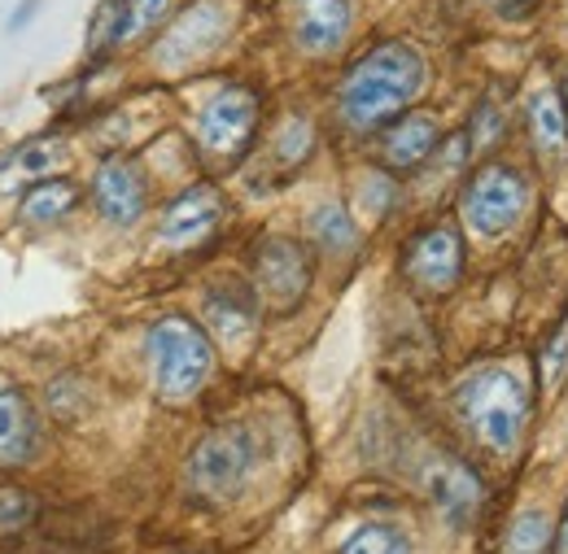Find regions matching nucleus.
<instances>
[{"label":"nucleus","instance_id":"obj_1","mask_svg":"<svg viewBox=\"0 0 568 554\" xmlns=\"http://www.w3.org/2000/svg\"><path fill=\"white\" fill-rule=\"evenodd\" d=\"M425 58L407 40H385L372 53H363L351 74L342 79V114L358 132H372L389 119H398L425 88Z\"/></svg>","mask_w":568,"mask_h":554},{"label":"nucleus","instance_id":"obj_2","mask_svg":"<svg viewBox=\"0 0 568 554\" xmlns=\"http://www.w3.org/2000/svg\"><path fill=\"white\" fill-rule=\"evenodd\" d=\"M455 402H459L464 423L473 428V437L490 454L507 459V454L520 450V437L529 428V407H534L525 371H516L507 362H486V367H477L459 384V398Z\"/></svg>","mask_w":568,"mask_h":554},{"label":"nucleus","instance_id":"obj_3","mask_svg":"<svg viewBox=\"0 0 568 554\" xmlns=\"http://www.w3.org/2000/svg\"><path fill=\"white\" fill-rule=\"evenodd\" d=\"M214 349L211 337L184 319V315H166L149 328V371H153V389L162 402H189L202 393V384L211 380Z\"/></svg>","mask_w":568,"mask_h":554},{"label":"nucleus","instance_id":"obj_4","mask_svg":"<svg viewBox=\"0 0 568 554\" xmlns=\"http://www.w3.org/2000/svg\"><path fill=\"white\" fill-rule=\"evenodd\" d=\"M254 468H258V441H254V432L245 423H223V428L206 432L193 445L189 468H184V481H189V489L197 497H206V502H227V497H236L241 489L250 485Z\"/></svg>","mask_w":568,"mask_h":554},{"label":"nucleus","instance_id":"obj_5","mask_svg":"<svg viewBox=\"0 0 568 554\" xmlns=\"http://www.w3.org/2000/svg\"><path fill=\"white\" fill-rule=\"evenodd\" d=\"M529 206V184L511 162H486L459 197V214L468 223V232L495 240L503 232H511L520 223V214Z\"/></svg>","mask_w":568,"mask_h":554},{"label":"nucleus","instance_id":"obj_6","mask_svg":"<svg viewBox=\"0 0 568 554\" xmlns=\"http://www.w3.org/2000/svg\"><path fill=\"white\" fill-rule=\"evenodd\" d=\"M311 288V254L288 240V236H267L254 254V293L272 315H288L302 306Z\"/></svg>","mask_w":568,"mask_h":554},{"label":"nucleus","instance_id":"obj_7","mask_svg":"<svg viewBox=\"0 0 568 554\" xmlns=\"http://www.w3.org/2000/svg\"><path fill=\"white\" fill-rule=\"evenodd\" d=\"M403 276L412 279L416 293L425 297H446L464 279V240L450 223H433L425 232L412 236L403 254Z\"/></svg>","mask_w":568,"mask_h":554},{"label":"nucleus","instance_id":"obj_8","mask_svg":"<svg viewBox=\"0 0 568 554\" xmlns=\"http://www.w3.org/2000/svg\"><path fill=\"white\" fill-rule=\"evenodd\" d=\"M254 127H258V96L250 88H223L197 119L202 153L214 162H236L254 144Z\"/></svg>","mask_w":568,"mask_h":554},{"label":"nucleus","instance_id":"obj_9","mask_svg":"<svg viewBox=\"0 0 568 554\" xmlns=\"http://www.w3.org/2000/svg\"><path fill=\"white\" fill-rule=\"evenodd\" d=\"M227 22H232V4H227V0H202V4H193V9L162 35V44L153 49L158 66L184 70V66H193V62H202V58H211L214 49L223 44V35H227Z\"/></svg>","mask_w":568,"mask_h":554},{"label":"nucleus","instance_id":"obj_10","mask_svg":"<svg viewBox=\"0 0 568 554\" xmlns=\"http://www.w3.org/2000/svg\"><path fill=\"white\" fill-rule=\"evenodd\" d=\"M202 319L223 349H250L258 337V324H263V301H258L254 284L223 279L202 297Z\"/></svg>","mask_w":568,"mask_h":554},{"label":"nucleus","instance_id":"obj_11","mask_svg":"<svg viewBox=\"0 0 568 554\" xmlns=\"http://www.w3.org/2000/svg\"><path fill=\"white\" fill-rule=\"evenodd\" d=\"M223 209H227V202H223V193L214 184H193L189 193H180L166 206L162 223H158V240L166 249H197L219 232Z\"/></svg>","mask_w":568,"mask_h":554},{"label":"nucleus","instance_id":"obj_12","mask_svg":"<svg viewBox=\"0 0 568 554\" xmlns=\"http://www.w3.org/2000/svg\"><path fill=\"white\" fill-rule=\"evenodd\" d=\"M92 202H97L105 223L132 227V223H141L144 209H149V179L141 175L136 162H128V157H105V162L97 166V179H92Z\"/></svg>","mask_w":568,"mask_h":554},{"label":"nucleus","instance_id":"obj_13","mask_svg":"<svg viewBox=\"0 0 568 554\" xmlns=\"http://www.w3.org/2000/svg\"><path fill=\"white\" fill-rule=\"evenodd\" d=\"M351 31V0H293V40L306 53H333Z\"/></svg>","mask_w":568,"mask_h":554},{"label":"nucleus","instance_id":"obj_14","mask_svg":"<svg viewBox=\"0 0 568 554\" xmlns=\"http://www.w3.org/2000/svg\"><path fill=\"white\" fill-rule=\"evenodd\" d=\"M40 450V416L18 389H0V468H22Z\"/></svg>","mask_w":568,"mask_h":554},{"label":"nucleus","instance_id":"obj_15","mask_svg":"<svg viewBox=\"0 0 568 554\" xmlns=\"http://www.w3.org/2000/svg\"><path fill=\"white\" fill-rule=\"evenodd\" d=\"M437 140H442V127H437L433 114H420V110L398 114V123L381 140V157H385L389 171H416L437 153Z\"/></svg>","mask_w":568,"mask_h":554},{"label":"nucleus","instance_id":"obj_16","mask_svg":"<svg viewBox=\"0 0 568 554\" xmlns=\"http://www.w3.org/2000/svg\"><path fill=\"white\" fill-rule=\"evenodd\" d=\"M71 148L67 140L44 136V140H27L22 148H13L4 162H0V188H22V184H44L53 179L62 166H67Z\"/></svg>","mask_w":568,"mask_h":554},{"label":"nucleus","instance_id":"obj_17","mask_svg":"<svg viewBox=\"0 0 568 554\" xmlns=\"http://www.w3.org/2000/svg\"><path fill=\"white\" fill-rule=\"evenodd\" d=\"M428 493L437 502V511L455 524V529H468V520L481 511V481L464 468V463H437L433 476H428Z\"/></svg>","mask_w":568,"mask_h":554},{"label":"nucleus","instance_id":"obj_18","mask_svg":"<svg viewBox=\"0 0 568 554\" xmlns=\"http://www.w3.org/2000/svg\"><path fill=\"white\" fill-rule=\"evenodd\" d=\"M529 140H534V153L542 166H556L568 157V105L565 92L547 88L529 101Z\"/></svg>","mask_w":568,"mask_h":554},{"label":"nucleus","instance_id":"obj_19","mask_svg":"<svg viewBox=\"0 0 568 554\" xmlns=\"http://www.w3.org/2000/svg\"><path fill=\"white\" fill-rule=\"evenodd\" d=\"M311 240L324 249V254H333V258H351L358 249V227L355 218H351V209L342 206H320L311 214Z\"/></svg>","mask_w":568,"mask_h":554},{"label":"nucleus","instance_id":"obj_20","mask_svg":"<svg viewBox=\"0 0 568 554\" xmlns=\"http://www.w3.org/2000/svg\"><path fill=\"white\" fill-rule=\"evenodd\" d=\"M79 206V188H74L71 179H44V184H36L27 197H22V218L27 223H58V218H67L71 209Z\"/></svg>","mask_w":568,"mask_h":554},{"label":"nucleus","instance_id":"obj_21","mask_svg":"<svg viewBox=\"0 0 568 554\" xmlns=\"http://www.w3.org/2000/svg\"><path fill=\"white\" fill-rule=\"evenodd\" d=\"M92 40H88V49L101 58V53H110V49H119V44H128L132 40V18H128V0H105L101 9H97V18H92V31H88Z\"/></svg>","mask_w":568,"mask_h":554},{"label":"nucleus","instance_id":"obj_22","mask_svg":"<svg viewBox=\"0 0 568 554\" xmlns=\"http://www.w3.org/2000/svg\"><path fill=\"white\" fill-rule=\"evenodd\" d=\"M337 554H412V537L398 524H363Z\"/></svg>","mask_w":568,"mask_h":554},{"label":"nucleus","instance_id":"obj_23","mask_svg":"<svg viewBox=\"0 0 568 554\" xmlns=\"http://www.w3.org/2000/svg\"><path fill=\"white\" fill-rule=\"evenodd\" d=\"M507 554H551V520L547 511L529 506L516 515L511 533H507Z\"/></svg>","mask_w":568,"mask_h":554},{"label":"nucleus","instance_id":"obj_24","mask_svg":"<svg viewBox=\"0 0 568 554\" xmlns=\"http://www.w3.org/2000/svg\"><path fill=\"white\" fill-rule=\"evenodd\" d=\"M507 136V88H490L473 114V148H495Z\"/></svg>","mask_w":568,"mask_h":554},{"label":"nucleus","instance_id":"obj_25","mask_svg":"<svg viewBox=\"0 0 568 554\" xmlns=\"http://www.w3.org/2000/svg\"><path fill=\"white\" fill-rule=\"evenodd\" d=\"M311 144H315L311 123H306V119H288L281 127V136H276V157H281L284 166H297V162H306Z\"/></svg>","mask_w":568,"mask_h":554},{"label":"nucleus","instance_id":"obj_26","mask_svg":"<svg viewBox=\"0 0 568 554\" xmlns=\"http://www.w3.org/2000/svg\"><path fill=\"white\" fill-rule=\"evenodd\" d=\"M565 371H568V324L547 341V353H542V380H547V389H556Z\"/></svg>","mask_w":568,"mask_h":554},{"label":"nucleus","instance_id":"obj_27","mask_svg":"<svg viewBox=\"0 0 568 554\" xmlns=\"http://www.w3.org/2000/svg\"><path fill=\"white\" fill-rule=\"evenodd\" d=\"M175 0H128V18H132V35H144L153 31L166 13H171Z\"/></svg>","mask_w":568,"mask_h":554},{"label":"nucleus","instance_id":"obj_28","mask_svg":"<svg viewBox=\"0 0 568 554\" xmlns=\"http://www.w3.org/2000/svg\"><path fill=\"white\" fill-rule=\"evenodd\" d=\"M394 197H398V188H394L389 175H372L358 188V202H363V209H372V214H385V209L394 206Z\"/></svg>","mask_w":568,"mask_h":554},{"label":"nucleus","instance_id":"obj_29","mask_svg":"<svg viewBox=\"0 0 568 554\" xmlns=\"http://www.w3.org/2000/svg\"><path fill=\"white\" fill-rule=\"evenodd\" d=\"M31 497L27 493H13V489H0V529H18L31 520Z\"/></svg>","mask_w":568,"mask_h":554},{"label":"nucleus","instance_id":"obj_30","mask_svg":"<svg viewBox=\"0 0 568 554\" xmlns=\"http://www.w3.org/2000/svg\"><path fill=\"white\" fill-rule=\"evenodd\" d=\"M486 4L495 9L503 22H529V18L538 13L542 0H486Z\"/></svg>","mask_w":568,"mask_h":554},{"label":"nucleus","instance_id":"obj_31","mask_svg":"<svg viewBox=\"0 0 568 554\" xmlns=\"http://www.w3.org/2000/svg\"><path fill=\"white\" fill-rule=\"evenodd\" d=\"M560 554H568V506H565V520H560Z\"/></svg>","mask_w":568,"mask_h":554},{"label":"nucleus","instance_id":"obj_32","mask_svg":"<svg viewBox=\"0 0 568 554\" xmlns=\"http://www.w3.org/2000/svg\"><path fill=\"white\" fill-rule=\"evenodd\" d=\"M565 105H568V74H565Z\"/></svg>","mask_w":568,"mask_h":554}]
</instances>
